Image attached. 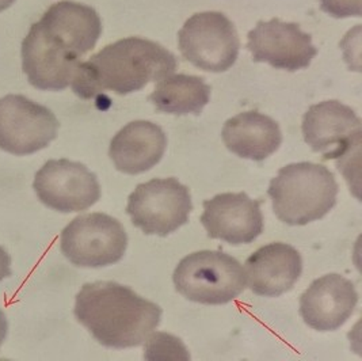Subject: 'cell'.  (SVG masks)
I'll return each mask as SVG.
<instances>
[{
    "instance_id": "cell-2",
    "label": "cell",
    "mask_w": 362,
    "mask_h": 361,
    "mask_svg": "<svg viewBox=\"0 0 362 361\" xmlns=\"http://www.w3.org/2000/svg\"><path fill=\"white\" fill-rule=\"evenodd\" d=\"M74 314L99 344L113 349L140 346L162 319L159 304L115 281L84 284Z\"/></svg>"
},
{
    "instance_id": "cell-1",
    "label": "cell",
    "mask_w": 362,
    "mask_h": 361,
    "mask_svg": "<svg viewBox=\"0 0 362 361\" xmlns=\"http://www.w3.org/2000/svg\"><path fill=\"white\" fill-rule=\"evenodd\" d=\"M177 57L160 44L140 37H128L81 62L71 82L82 99H93L105 91L128 96L148 83L159 82L175 72Z\"/></svg>"
},
{
    "instance_id": "cell-7",
    "label": "cell",
    "mask_w": 362,
    "mask_h": 361,
    "mask_svg": "<svg viewBox=\"0 0 362 361\" xmlns=\"http://www.w3.org/2000/svg\"><path fill=\"white\" fill-rule=\"evenodd\" d=\"M193 211L187 186L174 177L139 183L128 198L127 214L146 235L167 236L189 223Z\"/></svg>"
},
{
    "instance_id": "cell-17",
    "label": "cell",
    "mask_w": 362,
    "mask_h": 361,
    "mask_svg": "<svg viewBox=\"0 0 362 361\" xmlns=\"http://www.w3.org/2000/svg\"><path fill=\"white\" fill-rule=\"evenodd\" d=\"M221 137L232 154L255 162L267 159L282 143L279 122L257 110L243 112L227 120Z\"/></svg>"
},
{
    "instance_id": "cell-3",
    "label": "cell",
    "mask_w": 362,
    "mask_h": 361,
    "mask_svg": "<svg viewBox=\"0 0 362 361\" xmlns=\"http://www.w3.org/2000/svg\"><path fill=\"white\" fill-rule=\"evenodd\" d=\"M338 192L329 168L311 162L282 167L267 189L274 214L288 226H305L323 219L335 207Z\"/></svg>"
},
{
    "instance_id": "cell-19",
    "label": "cell",
    "mask_w": 362,
    "mask_h": 361,
    "mask_svg": "<svg viewBox=\"0 0 362 361\" xmlns=\"http://www.w3.org/2000/svg\"><path fill=\"white\" fill-rule=\"evenodd\" d=\"M320 8L332 18L362 17V0H319Z\"/></svg>"
},
{
    "instance_id": "cell-14",
    "label": "cell",
    "mask_w": 362,
    "mask_h": 361,
    "mask_svg": "<svg viewBox=\"0 0 362 361\" xmlns=\"http://www.w3.org/2000/svg\"><path fill=\"white\" fill-rule=\"evenodd\" d=\"M358 303L356 285L338 273L313 281L300 297V315L305 325L316 331L342 328Z\"/></svg>"
},
{
    "instance_id": "cell-10",
    "label": "cell",
    "mask_w": 362,
    "mask_h": 361,
    "mask_svg": "<svg viewBox=\"0 0 362 361\" xmlns=\"http://www.w3.org/2000/svg\"><path fill=\"white\" fill-rule=\"evenodd\" d=\"M33 189L45 207L62 214L82 212L100 198L97 176L69 159L48 161L35 173Z\"/></svg>"
},
{
    "instance_id": "cell-18",
    "label": "cell",
    "mask_w": 362,
    "mask_h": 361,
    "mask_svg": "<svg viewBox=\"0 0 362 361\" xmlns=\"http://www.w3.org/2000/svg\"><path fill=\"white\" fill-rule=\"evenodd\" d=\"M211 86L199 76L171 74L159 81L148 99L162 113L199 115L211 101Z\"/></svg>"
},
{
    "instance_id": "cell-9",
    "label": "cell",
    "mask_w": 362,
    "mask_h": 361,
    "mask_svg": "<svg viewBox=\"0 0 362 361\" xmlns=\"http://www.w3.org/2000/svg\"><path fill=\"white\" fill-rule=\"evenodd\" d=\"M59 128L47 106L19 94L0 98V149L16 156L32 155L48 147Z\"/></svg>"
},
{
    "instance_id": "cell-20",
    "label": "cell",
    "mask_w": 362,
    "mask_h": 361,
    "mask_svg": "<svg viewBox=\"0 0 362 361\" xmlns=\"http://www.w3.org/2000/svg\"><path fill=\"white\" fill-rule=\"evenodd\" d=\"M11 258L8 253L0 246V281L11 276Z\"/></svg>"
},
{
    "instance_id": "cell-11",
    "label": "cell",
    "mask_w": 362,
    "mask_h": 361,
    "mask_svg": "<svg viewBox=\"0 0 362 361\" xmlns=\"http://www.w3.org/2000/svg\"><path fill=\"white\" fill-rule=\"evenodd\" d=\"M304 142L323 161L341 159L361 144L362 122L345 103L329 99L313 105L303 118Z\"/></svg>"
},
{
    "instance_id": "cell-12",
    "label": "cell",
    "mask_w": 362,
    "mask_h": 361,
    "mask_svg": "<svg viewBox=\"0 0 362 361\" xmlns=\"http://www.w3.org/2000/svg\"><path fill=\"white\" fill-rule=\"evenodd\" d=\"M247 50L255 63H267L273 68L296 72L311 66L317 48L311 34L301 30L295 22L279 18L259 21L247 35Z\"/></svg>"
},
{
    "instance_id": "cell-6",
    "label": "cell",
    "mask_w": 362,
    "mask_h": 361,
    "mask_svg": "<svg viewBox=\"0 0 362 361\" xmlns=\"http://www.w3.org/2000/svg\"><path fill=\"white\" fill-rule=\"evenodd\" d=\"M128 247V234L110 214H86L75 217L60 235V250L79 268H103L119 263Z\"/></svg>"
},
{
    "instance_id": "cell-5",
    "label": "cell",
    "mask_w": 362,
    "mask_h": 361,
    "mask_svg": "<svg viewBox=\"0 0 362 361\" xmlns=\"http://www.w3.org/2000/svg\"><path fill=\"white\" fill-rule=\"evenodd\" d=\"M173 281L183 297L206 306L227 304L247 287L240 263L224 251L214 250H201L182 258Z\"/></svg>"
},
{
    "instance_id": "cell-22",
    "label": "cell",
    "mask_w": 362,
    "mask_h": 361,
    "mask_svg": "<svg viewBox=\"0 0 362 361\" xmlns=\"http://www.w3.org/2000/svg\"><path fill=\"white\" fill-rule=\"evenodd\" d=\"M14 3H16V0H0V13L10 8Z\"/></svg>"
},
{
    "instance_id": "cell-21",
    "label": "cell",
    "mask_w": 362,
    "mask_h": 361,
    "mask_svg": "<svg viewBox=\"0 0 362 361\" xmlns=\"http://www.w3.org/2000/svg\"><path fill=\"white\" fill-rule=\"evenodd\" d=\"M7 331H8V322H7V316L0 309V346L4 343L6 337H7Z\"/></svg>"
},
{
    "instance_id": "cell-8",
    "label": "cell",
    "mask_w": 362,
    "mask_h": 361,
    "mask_svg": "<svg viewBox=\"0 0 362 361\" xmlns=\"http://www.w3.org/2000/svg\"><path fill=\"white\" fill-rule=\"evenodd\" d=\"M182 56L206 72H226L235 66L240 40L230 18L218 11H204L189 18L178 33Z\"/></svg>"
},
{
    "instance_id": "cell-16",
    "label": "cell",
    "mask_w": 362,
    "mask_h": 361,
    "mask_svg": "<svg viewBox=\"0 0 362 361\" xmlns=\"http://www.w3.org/2000/svg\"><path fill=\"white\" fill-rule=\"evenodd\" d=\"M167 134L151 121L136 120L115 133L110 142L109 156L115 167L129 176L146 173L165 156Z\"/></svg>"
},
{
    "instance_id": "cell-13",
    "label": "cell",
    "mask_w": 362,
    "mask_h": 361,
    "mask_svg": "<svg viewBox=\"0 0 362 361\" xmlns=\"http://www.w3.org/2000/svg\"><path fill=\"white\" fill-rule=\"evenodd\" d=\"M262 200H252L245 192L221 193L205 200L201 224L211 239L233 246L252 243L264 232Z\"/></svg>"
},
{
    "instance_id": "cell-15",
    "label": "cell",
    "mask_w": 362,
    "mask_h": 361,
    "mask_svg": "<svg viewBox=\"0 0 362 361\" xmlns=\"http://www.w3.org/2000/svg\"><path fill=\"white\" fill-rule=\"evenodd\" d=\"M301 273V254L295 247L282 242L258 248L245 263L248 288L252 294L264 297H279L289 292Z\"/></svg>"
},
{
    "instance_id": "cell-4",
    "label": "cell",
    "mask_w": 362,
    "mask_h": 361,
    "mask_svg": "<svg viewBox=\"0 0 362 361\" xmlns=\"http://www.w3.org/2000/svg\"><path fill=\"white\" fill-rule=\"evenodd\" d=\"M90 50L75 35L41 17L22 41V69L42 91H62L71 84L83 56Z\"/></svg>"
}]
</instances>
